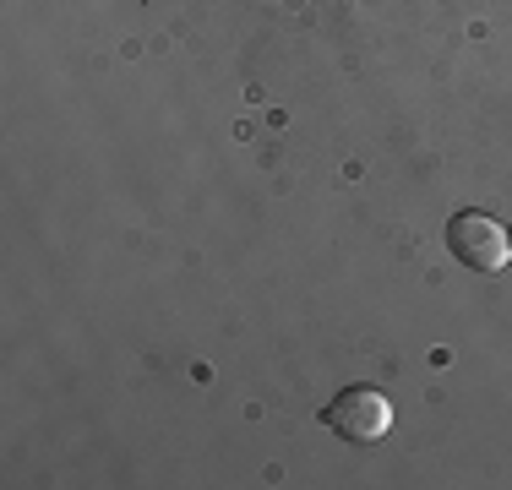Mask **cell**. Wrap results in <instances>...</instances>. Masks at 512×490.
Returning <instances> with one entry per match:
<instances>
[{"label": "cell", "mask_w": 512, "mask_h": 490, "mask_svg": "<svg viewBox=\"0 0 512 490\" xmlns=\"http://www.w3.org/2000/svg\"><path fill=\"white\" fill-rule=\"evenodd\" d=\"M322 425L333 436H344L349 447H376L387 431H393V403H387L382 387H344L333 403L322 409Z\"/></svg>", "instance_id": "6da1fadb"}, {"label": "cell", "mask_w": 512, "mask_h": 490, "mask_svg": "<svg viewBox=\"0 0 512 490\" xmlns=\"http://www.w3.org/2000/svg\"><path fill=\"white\" fill-rule=\"evenodd\" d=\"M447 251H453L463 267H474V273H502L512 262L507 229L496 224L491 213H458L453 224H447Z\"/></svg>", "instance_id": "7a4b0ae2"}, {"label": "cell", "mask_w": 512, "mask_h": 490, "mask_svg": "<svg viewBox=\"0 0 512 490\" xmlns=\"http://www.w3.org/2000/svg\"><path fill=\"white\" fill-rule=\"evenodd\" d=\"M507 245H512V235H507Z\"/></svg>", "instance_id": "3957f363"}]
</instances>
